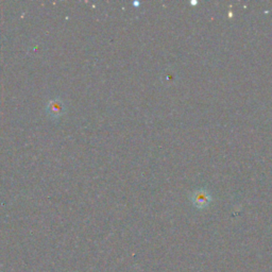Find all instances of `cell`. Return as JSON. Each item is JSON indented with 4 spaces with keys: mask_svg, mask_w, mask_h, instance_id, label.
Here are the masks:
<instances>
[{
    "mask_svg": "<svg viewBox=\"0 0 272 272\" xmlns=\"http://www.w3.org/2000/svg\"><path fill=\"white\" fill-rule=\"evenodd\" d=\"M199 192H200V196H201V197H199V195L195 196V198H193V203H195L199 207H202V206L206 205L207 199H209L210 197L207 196V193H204V195H203L201 191H199Z\"/></svg>",
    "mask_w": 272,
    "mask_h": 272,
    "instance_id": "1",
    "label": "cell"
}]
</instances>
